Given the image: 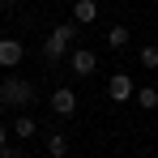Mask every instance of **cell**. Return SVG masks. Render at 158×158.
I'll return each mask as SVG.
<instances>
[{
  "label": "cell",
  "mask_w": 158,
  "mask_h": 158,
  "mask_svg": "<svg viewBox=\"0 0 158 158\" xmlns=\"http://www.w3.org/2000/svg\"><path fill=\"white\" fill-rule=\"evenodd\" d=\"M34 98H39V94H34V81H26V77H13V73L0 81V107H13V111H30V107H34Z\"/></svg>",
  "instance_id": "obj_1"
},
{
  "label": "cell",
  "mask_w": 158,
  "mask_h": 158,
  "mask_svg": "<svg viewBox=\"0 0 158 158\" xmlns=\"http://www.w3.org/2000/svg\"><path fill=\"white\" fill-rule=\"evenodd\" d=\"M73 43H77V22H60V26L47 34V43H43V60H47V64H60V60H69Z\"/></svg>",
  "instance_id": "obj_2"
},
{
  "label": "cell",
  "mask_w": 158,
  "mask_h": 158,
  "mask_svg": "<svg viewBox=\"0 0 158 158\" xmlns=\"http://www.w3.org/2000/svg\"><path fill=\"white\" fill-rule=\"evenodd\" d=\"M107 98H111V103H128V98H137V81H132L128 73H115V77L107 81Z\"/></svg>",
  "instance_id": "obj_3"
},
{
  "label": "cell",
  "mask_w": 158,
  "mask_h": 158,
  "mask_svg": "<svg viewBox=\"0 0 158 158\" xmlns=\"http://www.w3.org/2000/svg\"><path fill=\"white\" fill-rule=\"evenodd\" d=\"M52 115H60V120L77 115V94H73L69 85H60V90H52Z\"/></svg>",
  "instance_id": "obj_4"
},
{
  "label": "cell",
  "mask_w": 158,
  "mask_h": 158,
  "mask_svg": "<svg viewBox=\"0 0 158 158\" xmlns=\"http://www.w3.org/2000/svg\"><path fill=\"white\" fill-rule=\"evenodd\" d=\"M69 69H73L77 77H90V73L98 69V56L90 52V47H73V52H69Z\"/></svg>",
  "instance_id": "obj_5"
},
{
  "label": "cell",
  "mask_w": 158,
  "mask_h": 158,
  "mask_svg": "<svg viewBox=\"0 0 158 158\" xmlns=\"http://www.w3.org/2000/svg\"><path fill=\"white\" fill-rule=\"evenodd\" d=\"M22 56H26V47L17 39H0V69H17Z\"/></svg>",
  "instance_id": "obj_6"
},
{
  "label": "cell",
  "mask_w": 158,
  "mask_h": 158,
  "mask_svg": "<svg viewBox=\"0 0 158 158\" xmlns=\"http://www.w3.org/2000/svg\"><path fill=\"white\" fill-rule=\"evenodd\" d=\"M34 132H39L34 115H26V111H13V137H17V141H30Z\"/></svg>",
  "instance_id": "obj_7"
},
{
  "label": "cell",
  "mask_w": 158,
  "mask_h": 158,
  "mask_svg": "<svg viewBox=\"0 0 158 158\" xmlns=\"http://www.w3.org/2000/svg\"><path fill=\"white\" fill-rule=\"evenodd\" d=\"M73 22H77V26L98 22V0H77V4H73Z\"/></svg>",
  "instance_id": "obj_8"
},
{
  "label": "cell",
  "mask_w": 158,
  "mask_h": 158,
  "mask_svg": "<svg viewBox=\"0 0 158 158\" xmlns=\"http://www.w3.org/2000/svg\"><path fill=\"white\" fill-rule=\"evenodd\" d=\"M137 103H141V111H158V85H141Z\"/></svg>",
  "instance_id": "obj_9"
},
{
  "label": "cell",
  "mask_w": 158,
  "mask_h": 158,
  "mask_svg": "<svg viewBox=\"0 0 158 158\" xmlns=\"http://www.w3.org/2000/svg\"><path fill=\"white\" fill-rule=\"evenodd\" d=\"M47 154H52V158H64V154H69V141H64V132H47Z\"/></svg>",
  "instance_id": "obj_10"
},
{
  "label": "cell",
  "mask_w": 158,
  "mask_h": 158,
  "mask_svg": "<svg viewBox=\"0 0 158 158\" xmlns=\"http://www.w3.org/2000/svg\"><path fill=\"white\" fill-rule=\"evenodd\" d=\"M128 39H132L128 26H111V30H107V43H111L115 52H120V47H128Z\"/></svg>",
  "instance_id": "obj_11"
},
{
  "label": "cell",
  "mask_w": 158,
  "mask_h": 158,
  "mask_svg": "<svg viewBox=\"0 0 158 158\" xmlns=\"http://www.w3.org/2000/svg\"><path fill=\"white\" fill-rule=\"evenodd\" d=\"M137 60H141V69H150V73H154V69H158V47H154V43H150V47H141Z\"/></svg>",
  "instance_id": "obj_12"
},
{
  "label": "cell",
  "mask_w": 158,
  "mask_h": 158,
  "mask_svg": "<svg viewBox=\"0 0 158 158\" xmlns=\"http://www.w3.org/2000/svg\"><path fill=\"white\" fill-rule=\"evenodd\" d=\"M0 158H26L22 150H13V145H0Z\"/></svg>",
  "instance_id": "obj_13"
},
{
  "label": "cell",
  "mask_w": 158,
  "mask_h": 158,
  "mask_svg": "<svg viewBox=\"0 0 158 158\" xmlns=\"http://www.w3.org/2000/svg\"><path fill=\"white\" fill-rule=\"evenodd\" d=\"M0 145H9V128L4 124H0Z\"/></svg>",
  "instance_id": "obj_14"
},
{
  "label": "cell",
  "mask_w": 158,
  "mask_h": 158,
  "mask_svg": "<svg viewBox=\"0 0 158 158\" xmlns=\"http://www.w3.org/2000/svg\"><path fill=\"white\" fill-rule=\"evenodd\" d=\"M0 4H22V0H0Z\"/></svg>",
  "instance_id": "obj_15"
}]
</instances>
